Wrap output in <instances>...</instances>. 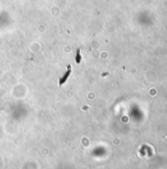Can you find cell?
Instances as JSON below:
<instances>
[{
  "instance_id": "cell-1",
  "label": "cell",
  "mask_w": 167,
  "mask_h": 169,
  "mask_svg": "<svg viewBox=\"0 0 167 169\" xmlns=\"http://www.w3.org/2000/svg\"><path fill=\"white\" fill-rule=\"evenodd\" d=\"M71 71H72V66H71V65H68V71H67V73L64 74V76L62 77V79L60 80V86H62V84L67 81V79H68V77L69 76V73H71Z\"/></svg>"
},
{
  "instance_id": "cell-2",
  "label": "cell",
  "mask_w": 167,
  "mask_h": 169,
  "mask_svg": "<svg viewBox=\"0 0 167 169\" xmlns=\"http://www.w3.org/2000/svg\"><path fill=\"white\" fill-rule=\"evenodd\" d=\"M76 62L79 63L80 62V55H79V49L77 50V56H76Z\"/></svg>"
}]
</instances>
